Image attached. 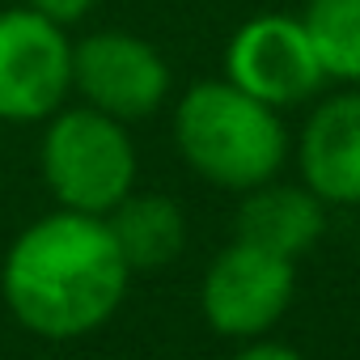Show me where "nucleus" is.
Wrapping results in <instances>:
<instances>
[{"mask_svg":"<svg viewBox=\"0 0 360 360\" xmlns=\"http://www.w3.org/2000/svg\"><path fill=\"white\" fill-rule=\"evenodd\" d=\"M174 136L187 165L229 191H250L276 178L288 153V136L276 110L229 81L191 85L174 110Z\"/></svg>","mask_w":360,"mask_h":360,"instance_id":"obj_2","label":"nucleus"},{"mask_svg":"<svg viewBox=\"0 0 360 360\" xmlns=\"http://www.w3.org/2000/svg\"><path fill=\"white\" fill-rule=\"evenodd\" d=\"M72 89V43L64 26L30 5L0 13V119H51Z\"/></svg>","mask_w":360,"mask_h":360,"instance_id":"obj_4","label":"nucleus"},{"mask_svg":"<svg viewBox=\"0 0 360 360\" xmlns=\"http://www.w3.org/2000/svg\"><path fill=\"white\" fill-rule=\"evenodd\" d=\"M43 178L60 208L106 217L136 183V148L119 119L94 106H60L43 131Z\"/></svg>","mask_w":360,"mask_h":360,"instance_id":"obj_3","label":"nucleus"},{"mask_svg":"<svg viewBox=\"0 0 360 360\" xmlns=\"http://www.w3.org/2000/svg\"><path fill=\"white\" fill-rule=\"evenodd\" d=\"M225 81L238 85L242 94H250L255 102L280 110V106H297L309 102L326 72L309 47V34L301 26V18H255L246 22L225 51Z\"/></svg>","mask_w":360,"mask_h":360,"instance_id":"obj_6","label":"nucleus"},{"mask_svg":"<svg viewBox=\"0 0 360 360\" xmlns=\"http://www.w3.org/2000/svg\"><path fill=\"white\" fill-rule=\"evenodd\" d=\"M292 288H297L292 259H280L271 250L233 238L208 267L200 305L212 330L229 339H259L284 318Z\"/></svg>","mask_w":360,"mask_h":360,"instance_id":"obj_5","label":"nucleus"},{"mask_svg":"<svg viewBox=\"0 0 360 360\" xmlns=\"http://www.w3.org/2000/svg\"><path fill=\"white\" fill-rule=\"evenodd\" d=\"M301 26L326 81L360 85V0H309Z\"/></svg>","mask_w":360,"mask_h":360,"instance_id":"obj_11","label":"nucleus"},{"mask_svg":"<svg viewBox=\"0 0 360 360\" xmlns=\"http://www.w3.org/2000/svg\"><path fill=\"white\" fill-rule=\"evenodd\" d=\"M297 161L322 204H360V94H335L309 115Z\"/></svg>","mask_w":360,"mask_h":360,"instance_id":"obj_8","label":"nucleus"},{"mask_svg":"<svg viewBox=\"0 0 360 360\" xmlns=\"http://www.w3.org/2000/svg\"><path fill=\"white\" fill-rule=\"evenodd\" d=\"M238 242H250L259 250H271L280 259H301L318 246L326 229V208L309 187H284V183H259L246 191L238 208Z\"/></svg>","mask_w":360,"mask_h":360,"instance_id":"obj_9","label":"nucleus"},{"mask_svg":"<svg viewBox=\"0 0 360 360\" xmlns=\"http://www.w3.org/2000/svg\"><path fill=\"white\" fill-rule=\"evenodd\" d=\"M233 360H301V352H292L288 343H250Z\"/></svg>","mask_w":360,"mask_h":360,"instance_id":"obj_13","label":"nucleus"},{"mask_svg":"<svg viewBox=\"0 0 360 360\" xmlns=\"http://www.w3.org/2000/svg\"><path fill=\"white\" fill-rule=\"evenodd\" d=\"M106 229L127 263V271H157L178 259L187 242V221L165 195H127L106 217Z\"/></svg>","mask_w":360,"mask_h":360,"instance_id":"obj_10","label":"nucleus"},{"mask_svg":"<svg viewBox=\"0 0 360 360\" xmlns=\"http://www.w3.org/2000/svg\"><path fill=\"white\" fill-rule=\"evenodd\" d=\"M72 85L94 110L127 123L165 102L169 68L144 39L127 30H98L72 47Z\"/></svg>","mask_w":360,"mask_h":360,"instance_id":"obj_7","label":"nucleus"},{"mask_svg":"<svg viewBox=\"0 0 360 360\" xmlns=\"http://www.w3.org/2000/svg\"><path fill=\"white\" fill-rule=\"evenodd\" d=\"M127 276L106 221L60 208L9 246L0 292L26 330L43 339H77L119 309Z\"/></svg>","mask_w":360,"mask_h":360,"instance_id":"obj_1","label":"nucleus"},{"mask_svg":"<svg viewBox=\"0 0 360 360\" xmlns=\"http://www.w3.org/2000/svg\"><path fill=\"white\" fill-rule=\"evenodd\" d=\"M26 5L34 13H43L47 22H56V26H72V22H81V18L94 13L98 0H26Z\"/></svg>","mask_w":360,"mask_h":360,"instance_id":"obj_12","label":"nucleus"}]
</instances>
